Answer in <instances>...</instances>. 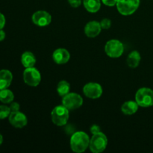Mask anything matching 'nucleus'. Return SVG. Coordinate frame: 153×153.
<instances>
[{
	"instance_id": "6ab92c4d",
	"label": "nucleus",
	"mask_w": 153,
	"mask_h": 153,
	"mask_svg": "<svg viewBox=\"0 0 153 153\" xmlns=\"http://www.w3.org/2000/svg\"><path fill=\"white\" fill-rule=\"evenodd\" d=\"M14 99V95L13 92L7 88L3 90H0V101L4 104L10 103L13 102Z\"/></svg>"
},
{
	"instance_id": "aec40b11",
	"label": "nucleus",
	"mask_w": 153,
	"mask_h": 153,
	"mask_svg": "<svg viewBox=\"0 0 153 153\" xmlns=\"http://www.w3.org/2000/svg\"><path fill=\"white\" fill-rule=\"evenodd\" d=\"M70 91V85L67 81H61L57 86V92L61 97H64Z\"/></svg>"
},
{
	"instance_id": "a211bd4d",
	"label": "nucleus",
	"mask_w": 153,
	"mask_h": 153,
	"mask_svg": "<svg viewBox=\"0 0 153 153\" xmlns=\"http://www.w3.org/2000/svg\"><path fill=\"white\" fill-rule=\"evenodd\" d=\"M140 55L137 51H132L127 58V64L128 66L131 68H136L139 65L140 62Z\"/></svg>"
},
{
	"instance_id": "f257e3e1",
	"label": "nucleus",
	"mask_w": 153,
	"mask_h": 153,
	"mask_svg": "<svg viewBox=\"0 0 153 153\" xmlns=\"http://www.w3.org/2000/svg\"><path fill=\"white\" fill-rule=\"evenodd\" d=\"M89 136L84 131H76L70 138V147L74 152H84L90 145Z\"/></svg>"
},
{
	"instance_id": "2eb2a0df",
	"label": "nucleus",
	"mask_w": 153,
	"mask_h": 153,
	"mask_svg": "<svg viewBox=\"0 0 153 153\" xmlns=\"http://www.w3.org/2000/svg\"><path fill=\"white\" fill-rule=\"evenodd\" d=\"M36 61L35 56L31 52H25L21 56V63L25 68L34 67Z\"/></svg>"
},
{
	"instance_id": "9d476101",
	"label": "nucleus",
	"mask_w": 153,
	"mask_h": 153,
	"mask_svg": "<svg viewBox=\"0 0 153 153\" xmlns=\"http://www.w3.org/2000/svg\"><path fill=\"white\" fill-rule=\"evenodd\" d=\"M33 23L40 27H44L49 25L52 22V16L50 13L45 10H37L33 13L32 17Z\"/></svg>"
},
{
	"instance_id": "b1692460",
	"label": "nucleus",
	"mask_w": 153,
	"mask_h": 153,
	"mask_svg": "<svg viewBox=\"0 0 153 153\" xmlns=\"http://www.w3.org/2000/svg\"><path fill=\"white\" fill-rule=\"evenodd\" d=\"M68 2L73 7H78L82 4V0H68Z\"/></svg>"
},
{
	"instance_id": "4be33fe9",
	"label": "nucleus",
	"mask_w": 153,
	"mask_h": 153,
	"mask_svg": "<svg viewBox=\"0 0 153 153\" xmlns=\"http://www.w3.org/2000/svg\"><path fill=\"white\" fill-rule=\"evenodd\" d=\"M100 25L102 29H109L111 26V21L110 19L105 18L100 22Z\"/></svg>"
},
{
	"instance_id": "a878e982",
	"label": "nucleus",
	"mask_w": 153,
	"mask_h": 153,
	"mask_svg": "<svg viewBox=\"0 0 153 153\" xmlns=\"http://www.w3.org/2000/svg\"><path fill=\"white\" fill-rule=\"evenodd\" d=\"M91 131L93 134H97V133L100 132V127L99 126L94 124V125H93L92 126H91Z\"/></svg>"
},
{
	"instance_id": "7ed1b4c3",
	"label": "nucleus",
	"mask_w": 153,
	"mask_h": 153,
	"mask_svg": "<svg viewBox=\"0 0 153 153\" xmlns=\"http://www.w3.org/2000/svg\"><path fill=\"white\" fill-rule=\"evenodd\" d=\"M135 101L140 107H151L153 105V91L148 88H140L135 94Z\"/></svg>"
},
{
	"instance_id": "c85d7f7f",
	"label": "nucleus",
	"mask_w": 153,
	"mask_h": 153,
	"mask_svg": "<svg viewBox=\"0 0 153 153\" xmlns=\"http://www.w3.org/2000/svg\"><path fill=\"white\" fill-rule=\"evenodd\" d=\"M2 142H3V137H2V135L0 134V145L2 143Z\"/></svg>"
},
{
	"instance_id": "f3484780",
	"label": "nucleus",
	"mask_w": 153,
	"mask_h": 153,
	"mask_svg": "<svg viewBox=\"0 0 153 153\" xmlns=\"http://www.w3.org/2000/svg\"><path fill=\"white\" fill-rule=\"evenodd\" d=\"M85 9L90 13H97L101 7L100 0H83Z\"/></svg>"
},
{
	"instance_id": "9b49d317",
	"label": "nucleus",
	"mask_w": 153,
	"mask_h": 153,
	"mask_svg": "<svg viewBox=\"0 0 153 153\" xmlns=\"http://www.w3.org/2000/svg\"><path fill=\"white\" fill-rule=\"evenodd\" d=\"M9 122L15 128H22L27 125L28 120L23 113L19 111L10 112L8 117Z\"/></svg>"
},
{
	"instance_id": "39448f33",
	"label": "nucleus",
	"mask_w": 153,
	"mask_h": 153,
	"mask_svg": "<svg viewBox=\"0 0 153 153\" xmlns=\"http://www.w3.org/2000/svg\"><path fill=\"white\" fill-rule=\"evenodd\" d=\"M116 5L120 14L128 16L133 14L137 10L140 5V0H117Z\"/></svg>"
},
{
	"instance_id": "dca6fc26",
	"label": "nucleus",
	"mask_w": 153,
	"mask_h": 153,
	"mask_svg": "<svg viewBox=\"0 0 153 153\" xmlns=\"http://www.w3.org/2000/svg\"><path fill=\"white\" fill-rule=\"evenodd\" d=\"M138 104L134 101H127L123 103L121 107V111L126 115H132L138 110Z\"/></svg>"
},
{
	"instance_id": "cd10ccee",
	"label": "nucleus",
	"mask_w": 153,
	"mask_h": 153,
	"mask_svg": "<svg viewBox=\"0 0 153 153\" xmlns=\"http://www.w3.org/2000/svg\"><path fill=\"white\" fill-rule=\"evenodd\" d=\"M5 38V32L2 29H0V41H2Z\"/></svg>"
},
{
	"instance_id": "20e7f679",
	"label": "nucleus",
	"mask_w": 153,
	"mask_h": 153,
	"mask_svg": "<svg viewBox=\"0 0 153 153\" xmlns=\"http://www.w3.org/2000/svg\"><path fill=\"white\" fill-rule=\"evenodd\" d=\"M108 145V138L102 132L93 134L90 140L89 148L94 153H101L106 149Z\"/></svg>"
},
{
	"instance_id": "423d86ee",
	"label": "nucleus",
	"mask_w": 153,
	"mask_h": 153,
	"mask_svg": "<svg viewBox=\"0 0 153 153\" xmlns=\"http://www.w3.org/2000/svg\"><path fill=\"white\" fill-rule=\"evenodd\" d=\"M105 52L106 55L112 58H120L124 52V46L120 40L113 39L106 43L105 46Z\"/></svg>"
},
{
	"instance_id": "4468645a",
	"label": "nucleus",
	"mask_w": 153,
	"mask_h": 153,
	"mask_svg": "<svg viewBox=\"0 0 153 153\" xmlns=\"http://www.w3.org/2000/svg\"><path fill=\"white\" fill-rule=\"evenodd\" d=\"M13 75L7 70H0V90L6 89L11 84Z\"/></svg>"
},
{
	"instance_id": "6e6552de",
	"label": "nucleus",
	"mask_w": 153,
	"mask_h": 153,
	"mask_svg": "<svg viewBox=\"0 0 153 153\" xmlns=\"http://www.w3.org/2000/svg\"><path fill=\"white\" fill-rule=\"evenodd\" d=\"M62 105L69 111L76 110L83 105V99L76 93H69L63 97Z\"/></svg>"
},
{
	"instance_id": "ddd939ff",
	"label": "nucleus",
	"mask_w": 153,
	"mask_h": 153,
	"mask_svg": "<svg viewBox=\"0 0 153 153\" xmlns=\"http://www.w3.org/2000/svg\"><path fill=\"white\" fill-rule=\"evenodd\" d=\"M54 61L58 64H65L70 58V54L66 49L60 48L55 50L52 55Z\"/></svg>"
},
{
	"instance_id": "f8f14e48",
	"label": "nucleus",
	"mask_w": 153,
	"mask_h": 153,
	"mask_svg": "<svg viewBox=\"0 0 153 153\" xmlns=\"http://www.w3.org/2000/svg\"><path fill=\"white\" fill-rule=\"evenodd\" d=\"M100 22L97 21H91L88 22L85 27V33L88 37H96L100 34L102 31Z\"/></svg>"
},
{
	"instance_id": "0eeeda50",
	"label": "nucleus",
	"mask_w": 153,
	"mask_h": 153,
	"mask_svg": "<svg viewBox=\"0 0 153 153\" xmlns=\"http://www.w3.org/2000/svg\"><path fill=\"white\" fill-rule=\"evenodd\" d=\"M23 80L28 86L37 87L41 82V75L34 67H28L25 68L23 72Z\"/></svg>"
},
{
	"instance_id": "5701e85b",
	"label": "nucleus",
	"mask_w": 153,
	"mask_h": 153,
	"mask_svg": "<svg viewBox=\"0 0 153 153\" xmlns=\"http://www.w3.org/2000/svg\"><path fill=\"white\" fill-rule=\"evenodd\" d=\"M9 108H10V111L11 112L19 111V108H20L19 103L13 102H10V106H9Z\"/></svg>"
},
{
	"instance_id": "f03ea898",
	"label": "nucleus",
	"mask_w": 153,
	"mask_h": 153,
	"mask_svg": "<svg viewBox=\"0 0 153 153\" xmlns=\"http://www.w3.org/2000/svg\"><path fill=\"white\" fill-rule=\"evenodd\" d=\"M69 110L62 105H57L53 108L51 113V119L52 123L58 126H63L67 123L69 120Z\"/></svg>"
},
{
	"instance_id": "412c9836",
	"label": "nucleus",
	"mask_w": 153,
	"mask_h": 153,
	"mask_svg": "<svg viewBox=\"0 0 153 153\" xmlns=\"http://www.w3.org/2000/svg\"><path fill=\"white\" fill-rule=\"evenodd\" d=\"M10 109L7 105H0V120L8 117L10 114Z\"/></svg>"
},
{
	"instance_id": "393cba45",
	"label": "nucleus",
	"mask_w": 153,
	"mask_h": 153,
	"mask_svg": "<svg viewBox=\"0 0 153 153\" xmlns=\"http://www.w3.org/2000/svg\"><path fill=\"white\" fill-rule=\"evenodd\" d=\"M102 1L105 5L109 6V7H112V6L116 5L117 2V0H102Z\"/></svg>"
},
{
	"instance_id": "bb28decb",
	"label": "nucleus",
	"mask_w": 153,
	"mask_h": 153,
	"mask_svg": "<svg viewBox=\"0 0 153 153\" xmlns=\"http://www.w3.org/2000/svg\"><path fill=\"white\" fill-rule=\"evenodd\" d=\"M5 25V17L1 13H0V29H2Z\"/></svg>"
},
{
	"instance_id": "1a4fd4ad",
	"label": "nucleus",
	"mask_w": 153,
	"mask_h": 153,
	"mask_svg": "<svg viewBox=\"0 0 153 153\" xmlns=\"http://www.w3.org/2000/svg\"><path fill=\"white\" fill-rule=\"evenodd\" d=\"M83 93L88 98L96 100L100 98L102 94V88L96 82H89L83 88Z\"/></svg>"
}]
</instances>
